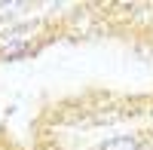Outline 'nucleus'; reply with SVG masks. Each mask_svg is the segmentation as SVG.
Segmentation results:
<instances>
[{
	"mask_svg": "<svg viewBox=\"0 0 153 150\" xmlns=\"http://www.w3.org/2000/svg\"><path fill=\"white\" fill-rule=\"evenodd\" d=\"M43 40V25L40 22H25V25H9L0 31V58L16 61L31 55Z\"/></svg>",
	"mask_w": 153,
	"mask_h": 150,
	"instance_id": "obj_1",
	"label": "nucleus"
},
{
	"mask_svg": "<svg viewBox=\"0 0 153 150\" xmlns=\"http://www.w3.org/2000/svg\"><path fill=\"white\" fill-rule=\"evenodd\" d=\"M98 150H144V144L135 135H117V138H107Z\"/></svg>",
	"mask_w": 153,
	"mask_h": 150,
	"instance_id": "obj_2",
	"label": "nucleus"
}]
</instances>
